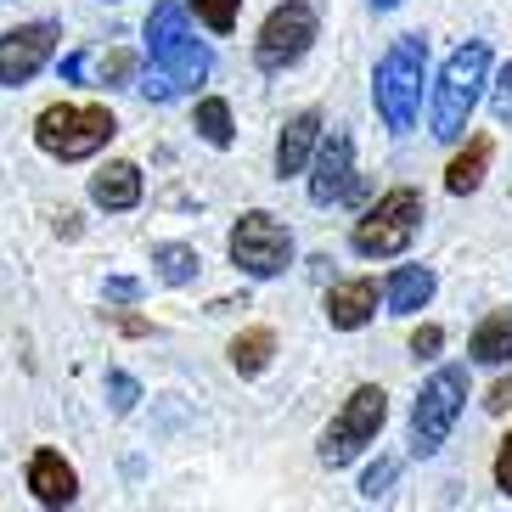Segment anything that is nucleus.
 Instances as JSON below:
<instances>
[{
    "mask_svg": "<svg viewBox=\"0 0 512 512\" xmlns=\"http://www.w3.org/2000/svg\"><path fill=\"white\" fill-rule=\"evenodd\" d=\"M422 91H428V40L422 34H400L377 57V74H372V107L389 136H411L417 130Z\"/></svg>",
    "mask_w": 512,
    "mask_h": 512,
    "instance_id": "f257e3e1",
    "label": "nucleus"
},
{
    "mask_svg": "<svg viewBox=\"0 0 512 512\" xmlns=\"http://www.w3.org/2000/svg\"><path fill=\"white\" fill-rule=\"evenodd\" d=\"M490 91V40H467L445 57L434 79V96H428V136L434 141H456L467 136L473 124V107Z\"/></svg>",
    "mask_w": 512,
    "mask_h": 512,
    "instance_id": "f03ea898",
    "label": "nucleus"
},
{
    "mask_svg": "<svg viewBox=\"0 0 512 512\" xmlns=\"http://www.w3.org/2000/svg\"><path fill=\"white\" fill-rule=\"evenodd\" d=\"M113 136H119V119H113L107 102H51L34 119V147L46 152V158H57V164L96 158Z\"/></svg>",
    "mask_w": 512,
    "mask_h": 512,
    "instance_id": "7ed1b4c3",
    "label": "nucleus"
},
{
    "mask_svg": "<svg viewBox=\"0 0 512 512\" xmlns=\"http://www.w3.org/2000/svg\"><path fill=\"white\" fill-rule=\"evenodd\" d=\"M147 57H152V68H164L181 91H197V85L209 79V68H214L209 46L197 40V29H192V17H186L181 0H158V6H152V17H147Z\"/></svg>",
    "mask_w": 512,
    "mask_h": 512,
    "instance_id": "20e7f679",
    "label": "nucleus"
},
{
    "mask_svg": "<svg viewBox=\"0 0 512 512\" xmlns=\"http://www.w3.org/2000/svg\"><path fill=\"white\" fill-rule=\"evenodd\" d=\"M422 214H428V209H422L417 186H394V192H383L372 209L355 220L349 242H355V254H361V259H400L411 242H417Z\"/></svg>",
    "mask_w": 512,
    "mask_h": 512,
    "instance_id": "39448f33",
    "label": "nucleus"
},
{
    "mask_svg": "<svg viewBox=\"0 0 512 512\" xmlns=\"http://www.w3.org/2000/svg\"><path fill=\"white\" fill-rule=\"evenodd\" d=\"M462 406H467V366H439V372L417 389V406H411V451L417 456L445 451V439H451Z\"/></svg>",
    "mask_w": 512,
    "mask_h": 512,
    "instance_id": "423d86ee",
    "label": "nucleus"
},
{
    "mask_svg": "<svg viewBox=\"0 0 512 512\" xmlns=\"http://www.w3.org/2000/svg\"><path fill=\"white\" fill-rule=\"evenodd\" d=\"M383 422H389V394L377 389V383H361V389L338 406V417L327 422V434H321V462L349 467L377 434H383Z\"/></svg>",
    "mask_w": 512,
    "mask_h": 512,
    "instance_id": "0eeeda50",
    "label": "nucleus"
},
{
    "mask_svg": "<svg viewBox=\"0 0 512 512\" xmlns=\"http://www.w3.org/2000/svg\"><path fill=\"white\" fill-rule=\"evenodd\" d=\"M226 254H231V265H237L242 276H254V282H271V276H282L287 265H293V231H287L276 214L248 209L237 226H231Z\"/></svg>",
    "mask_w": 512,
    "mask_h": 512,
    "instance_id": "6e6552de",
    "label": "nucleus"
},
{
    "mask_svg": "<svg viewBox=\"0 0 512 512\" xmlns=\"http://www.w3.org/2000/svg\"><path fill=\"white\" fill-rule=\"evenodd\" d=\"M310 46H316V6H310V0H282V6H271V17L259 23L254 62L265 74H287Z\"/></svg>",
    "mask_w": 512,
    "mask_h": 512,
    "instance_id": "1a4fd4ad",
    "label": "nucleus"
},
{
    "mask_svg": "<svg viewBox=\"0 0 512 512\" xmlns=\"http://www.w3.org/2000/svg\"><path fill=\"white\" fill-rule=\"evenodd\" d=\"M366 186L355 181V141L349 130H332V136L316 141V158H310V203L332 209V203H349L361 197Z\"/></svg>",
    "mask_w": 512,
    "mask_h": 512,
    "instance_id": "9d476101",
    "label": "nucleus"
},
{
    "mask_svg": "<svg viewBox=\"0 0 512 512\" xmlns=\"http://www.w3.org/2000/svg\"><path fill=\"white\" fill-rule=\"evenodd\" d=\"M57 23H17L0 34V85H29L57 51Z\"/></svg>",
    "mask_w": 512,
    "mask_h": 512,
    "instance_id": "9b49d317",
    "label": "nucleus"
},
{
    "mask_svg": "<svg viewBox=\"0 0 512 512\" xmlns=\"http://www.w3.org/2000/svg\"><path fill=\"white\" fill-rule=\"evenodd\" d=\"M377 293H383V287H377L372 276L332 282V293H327V321H332L338 332H361L366 321L377 316Z\"/></svg>",
    "mask_w": 512,
    "mask_h": 512,
    "instance_id": "f8f14e48",
    "label": "nucleus"
},
{
    "mask_svg": "<svg viewBox=\"0 0 512 512\" xmlns=\"http://www.w3.org/2000/svg\"><path fill=\"white\" fill-rule=\"evenodd\" d=\"M316 141H321V113L316 107H304L293 119L282 124V136H276V175H304L310 158H316Z\"/></svg>",
    "mask_w": 512,
    "mask_h": 512,
    "instance_id": "ddd939ff",
    "label": "nucleus"
},
{
    "mask_svg": "<svg viewBox=\"0 0 512 512\" xmlns=\"http://www.w3.org/2000/svg\"><path fill=\"white\" fill-rule=\"evenodd\" d=\"M29 490L40 507H68L79 496V473L62 462V451H34L29 456Z\"/></svg>",
    "mask_w": 512,
    "mask_h": 512,
    "instance_id": "4468645a",
    "label": "nucleus"
},
{
    "mask_svg": "<svg viewBox=\"0 0 512 512\" xmlns=\"http://www.w3.org/2000/svg\"><path fill=\"white\" fill-rule=\"evenodd\" d=\"M434 293H439V276L428 271V265H400V271H389V282H383L389 316H417V310H428Z\"/></svg>",
    "mask_w": 512,
    "mask_h": 512,
    "instance_id": "2eb2a0df",
    "label": "nucleus"
},
{
    "mask_svg": "<svg viewBox=\"0 0 512 512\" xmlns=\"http://www.w3.org/2000/svg\"><path fill=\"white\" fill-rule=\"evenodd\" d=\"M91 203L96 209H107V214H124V209H136L141 203V169L136 164H107V169H96L91 175Z\"/></svg>",
    "mask_w": 512,
    "mask_h": 512,
    "instance_id": "dca6fc26",
    "label": "nucleus"
},
{
    "mask_svg": "<svg viewBox=\"0 0 512 512\" xmlns=\"http://www.w3.org/2000/svg\"><path fill=\"white\" fill-rule=\"evenodd\" d=\"M467 355L479 366H507L512 361V310H490L467 338Z\"/></svg>",
    "mask_w": 512,
    "mask_h": 512,
    "instance_id": "f3484780",
    "label": "nucleus"
},
{
    "mask_svg": "<svg viewBox=\"0 0 512 512\" xmlns=\"http://www.w3.org/2000/svg\"><path fill=\"white\" fill-rule=\"evenodd\" d=\"M490 152H496V141L490 136H473L467 141V152H456L451 169H445V192L451 197H467L484 186V169H490Z\"/></svg>",
    "mask_w": 512,
    "mask_h": 512,
    "instance_id": "a211bd4d",
    "label": "nucleus"
},
{
    "mask_svg": "<svg viewBox=\"0 0 512 512\" xmlns=\"http://www.w3.org/2000/svg\"><path fill=\"white\" fill-rule=\"evenodd\" d=\"M152 271L169 287H192L197 271H203V254H197L192 242H158V248H152Z\"/></svg>",
    "mask_w": 512,
    "mask_h": 512,
    "instance_id": "6ab92c4d",
    "label": "nucleus"
},
{
    "mask_svg": "<svg viewBox=\"0 0 512 512\" xmlns=\"http://www.w3.org/2000/svg\"><path fill=\"white\" fill-rule=\"evenodd\" d=\"M271 355H276V332L271 327H248V332L231 338V366H237L242 377H259L265 366H271Z\"/></svg>",
    "mask_w": 512,
    "mask_h": 512,
    "instance_id": "aec40b11",
    "label": "nucleus"
},
{
    "mask_svg": "<svg viewBox=\"0 0 512 512\" xmlns=\"http://www.w3.org/2000/svg\"><path fill=\"white\" fill-rule=\"evenodd\" d=\"M192 130L209 141V147H220V152H226L231 136H237V130H231V107L220 102V96H203V102L192 107Z\"/></svg>",
    "mask_w": 512,
    "mask_h": 512,
    "instance_id": "412c9836",
    "label": "nucleus"
},
{
    "mask_svg": "<svg viewBox=\"0 0 512 512\" xmlns=\"http://www.w3.org/2000/svg\"><path fill=\"white\" fill-rule=\"evenodd\" d=\"M197 12V23L203 29H214V34H231L237 29V12H242V0H186Z\"/></svg>",
    "mask_w": 512,
    "mask_h": 512,
    "instance_id": "4be33fe9",
    "label": "nucleus"
},
{
    "mask_svg": "<svg viewBox=\"0 0 512 512\" xmlns=\"http://www.w3.org/2000/svg\"><path fill=\"white\" fill-rule=\"evenodd\" d=\"M136 400H141V383L130 372H107V406L119 411V417H130L136 411Z\"/></svg>",
    "mask_w": 512,
    "mask_h": 512,
    "instance_id": "5701e85b",
    "label": "nucleus"
},
{
    "mask_svg": "<svg viewBox=\"0 0 512 512\" xmlns=\"http://www.w3.org/2000/svg\"><path fill=\"white\" fill-rule=\"evenodd\" d=\"M389 484H394V462H389V456H377V462L361 473V496L366 501H383V496H389Z\"/></svg>",
    "mask_w": 512,
    "mask_h": 512,
    "instance_id": "b1692460",
    "label": "nucleus"
},
{
    "mask_svg": "<svg viewBox=\"0 0 512 512\" xmlns=\"http://www.w3.org/2000/svg\"><path fill=\"white\" fill-rule=\"evenodd\" d=\"M490 113H496V124H512V62L496 74V85H490Z\"/></svg>",
    "mask_w": 512,
    "mask_h": 512,
    "instance_id": "393cba45",
    "label": "nucleus"
},
{
    "mask_svg": "<svg viewBox=\"0 0 512 512\" xmlns=\"http://www.w3.org/2000/svg\"><path fill=\"white\" fill-rule=\"evenodd\" d=\"M130 68H136V57H130V51H107V57H102V85H107V91H113V85H124V79H130Z\"/></svg>",
    "mask_w": 512,
    "mask_h": 512,
    "instance_id": "a878e982",
    "label": "nucleus"
},
{
    "mask_svg": "<svg viewBox=\"0 0 512 512\" xmlns=\"http://www.w3.org/2000/svg\"><path fill=\"white\" fill-rule=\"evenodd\" d=\"M136 91H141V96H147V102H169V96L181 91V85H175V79H169V74H164V68H158V74H147V79H141Z\"/></svg>",
    "mask_w": 512,
    "mask_h": 512,
    "instance_id": "bb28decb",
    "label": "nucleus"
},
{
    "mask_svg": "<svg viewBox=\"0 0 512 512\" xmlns=\"http://www.w3.org/2000/svg\"><path fill=\"white\" fill-rule=\"evenodd\" d=\"M107 299H113V304H136L141 299V282H136V276H107Z\"/></svg>",
    "mask_w": 512,
    "mask_h": 512,
    "instance_id": "cd10ccee",
    "label": "nucleus"
},
{
    "mask_svg": "<svg viewBox=\"0 0 512 512\" xmlns=\"http://www.w3.org/2000/svg\"><path fill=\"white\" fill-rule=\"evenodd\" d=\"M496 490L512 496V434L501 439V451H496Z\"/></svg>",
    "mask_w": 512,
    "mask_h": 512,
    "instance_id": "c85d7f7f",
    "label": "nucleus"
},
{
    "mask_svg": "<svg viewBox=\"0 0 512 512\" xmlns=\"http://www.w3.org/2000/svg\"><path fill=\"white\" fill-rule=\"evenodd\" d=\"M439 344H445V332H439V327H417V332H411V355H439Z\"/></svg>",
    "mask_w": 512,
    "mask_h": 512,
    "instance_id": "c756f323",
    "label": "nucleus"
},
{
    "mask_svg": "<svg viewBox=\"0 0 512 512\" xmlns=\"http://www.w3.org/2000/svg\"><path fill=\"white\" fill-rule=\"evenodd\" d=\"M484 411H496V417H501V411H512V377H501L496 389H490V400H484Z\"/></svg>",
    "mask_w": 512,
    "mask_h": 512,
    "instance_id": "7c9ffc66",
    "label": "nucleus"
},
{
    "mask_svg": "<svg viewBox=\"0 0 512 512\" xmlns=\"http://www.w3.org/2000/svg\"><path fill=\"white\" fill-rule=\"evenodd\" d=\"M85 74V51H68V57H62V79H79Z\"/></svg>",
    "mask_w": 512,
    "mask_h": 512,
    "instance_id": "2f4dec72",
    "label": "nucleus"
},
{
    "mask_svg": "<svg viewBox=\"0 0 512 512\" xmlns=\"http://www.w3.org/2000/svg\"><path fill=\"white\" fill-rule=\"evenodd\" d=\"M372 6H377V12H394V6H400V0H372Z\"/></svg>",
    "mask_w": 512,
    "mask_h": 512,
    "instance_id": "473e14b6",
    "label": "nucleus"
}]
</instances>
